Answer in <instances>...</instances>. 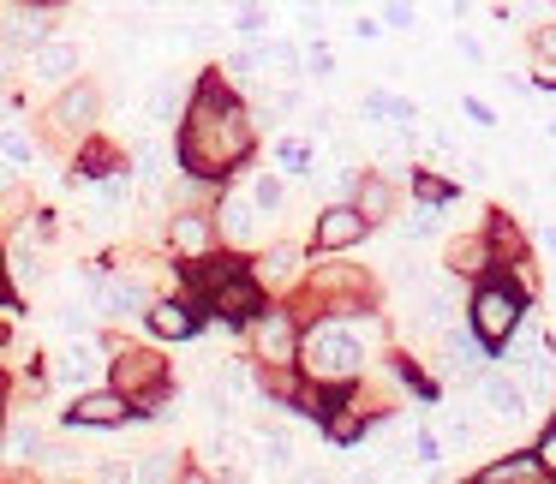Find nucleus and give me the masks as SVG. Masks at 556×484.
I'll use <instances>...</instances> for the list:
<instances>
[{
	"mask_svg": "<svg viewBox=\"0 0 556 484\" xmlns=\"http://www.w3.org/2000/svg\"><path fill=\"white\" fill-rule=\"evenodd\" d=\"M245 150H252V126H245V114L233 109L216 85H204V97L192 102V120H186V138H180L186 168H192L198 180H216V174L233 168Z\"/></svg>",
	"mask_w": 556,
	"mask_h": 484,
	"instance_id": "1",
	"label": "nucleus"
},
{
	"mask_svg": "<svg viewBox=\"0 0 556 484\" xmlns=\"http://www.w3.org/2000/svg\"><path fill=\"white\" fill-rule=\"evenodd\" d=\"M305 377H317V383H348V377H359V341L348 329H312L305 335Z\"/></svg>",
	"mask_w": 556,
	"mask_h": 484,
	"instance_id": "2",
	"label": "nucleus"
},
{
	"mask_svg": "<svg viewBox=\"0 0 556 484\" xmlns=\"http://www.w3.org/2000/svg\"><path fill=\"white\" fill-rule=\"evenodd\" d=\"M472 329H479L484 341H515V329H520V300L503 288V281H484V288L472 293Z\"/></svg>",
	"mask_w": 556,
	"mask_h": 484,
	"instance_id": "3",
	"label": "nucleus"
},
{
	"mask_svg": "<svg viewBox=\"0 0 556 484\" xmlns=\"http://www.w3.org/2000/svg\"><path fill=\"white\" fill-rule=\"evenodd\" d=\"M114 389L138 407H156L162 400V359L156 353H121L114 359Z\"/></svg>",
	"mask_w": 556,
	"mask_h": 484,
	"instance_id": "4",
	"label": "nucleus"
},
{
	"mask_svg": "<svg viewBox=\"0 0 556 484\" xmlns=\"http://www.w3.org/2000/svg\"><path fill=\"white\" fill-rule=\"evenodd\" d=\"M210 311L228 317V323H252V317L264 311V288H257L252 276H240V269H228V276L210 288Z\"/></svg>",
	"mask_w": 556,
	"mask_h": 484,
	"instance_id": "5",
	"label": "nucleus"
},
{
	"mask_svg": "<svg viewBox=\"0 0 556 484\" xmlns=\"http://www.w3.org/2000/svg\"><path fill=\"white\" fill-rule=\"evenodd\" d=\"M252 347L264 353L269 365H293V353H300V335H293V317L288 311H257V329H252Z\"/></svg>",
	"mask_w": 556,
	"mask_h": 484,
	"instance_id": "6",
	"label": "nucleus"
},
{
	"mask_svg": "<svg viewBox=\"0 0 556 484\" xmlns=\"http://www.w3.org/2000/svg\"><path fill=\"white\" fill-rule=\"evenodd\" d=\"M365 228H371V221L359 216V204H329L324 216H317V245H324V252H341V245L365 240Z\"/></svg>",
	"mask_w": 556,
	"mask_h": 484,
	"instance_id": "7",
	"label": "nucleus"
},
{
	"mask_svg": "<svg viewBox=\"0 0 556 484\" xmlns=\"http://www.w3.org/2000/svg\"><path fill=\"white\" fill-rule=\"evenodd\" d=\"M222 233H228L233 245L264 240V209H257V198H245V192L222 198Z\"/></svg>",
	"mask_w": 556,
	"mask_h": 484,
	"instance_id": "8",
	"label": "nucleus"
},
{
	"mask_svg": "<svg viewBox=\"0 0 556 484\" xmlns=\"http://www.w3.org/2000/svg\"><path fill=\"white\" fill-rule=\"evenodd\" d=\"M102 359H109V353H102V341H97V335H85V329H73V335H66L61 377H66V383H90V377L102 371Z\"/></svg>",
	"mask_w": 556,
	"mask_h": 484,
	"instance_id": "9",
	"label": "nucleus"
},
{
	"mask_svg": "<svg viewBox=\"0 0 556 484\" xmlns=\"http://www.w3.org/2000/svg\"><path fill=\"white\" fill-rule=\"evenodd\" d=\"M479 400L496 412V419H508V424L532 419V412H527V389H520L515 377H484V383H479Z\"/></svg>",
	"mask_w": 556,
	"mask_h": 484,
	"instance_id": "10",
	"label": "nucleus"
},
{
	"mask_svg": "<svg viewBox=\"0 0 556 484\" xmlns=\"http://www.w3.org/2000/svg\"><path fill=\"white\" fill-rule=\"evenodd\" d=\"M73 73H78V42H37V54H30V78H42V85H66Z\"/></svg>",
	"mask_w": 556,
	"mask_h": 484,
	"instance_id": "11",
	"label": "nucleus"
},
{
	"mask_svg": "<svg viewBox=\"0 0 556 484\" xmlns=\"http://www.w3.org/2000/svg\"><path fill=\"white\" fill-rule=\"evenodd\" d=\"M90 300H97L102 317H138V311H144V288H138V281H102L97 276Z\"/></svg>",
	"mask_w": 556,
	"mask_h": 484,
	"instance_id": "12",
	"label": "nucleus"
},
{
	"mask_svg": "<svg viewBox=\"0 0 556 484\" xmlns=\"http://www.w3.org/2000/svg\"><path fill=\"white\" fill-rule=\"evenodd\" d=\"M126 412H132V400H126L121 389H109V395H78L66 419L73 424H121Z\"/></svg>",
	"mask_w": 556,
	"mask_h": 484,
	"instance_id": "13",
	"label": "nucleus"
},
{
	"mask_svg": "<svg viewBox=\"0 0 556 484\" xmlns=\"http://www.w3.org/2000/svg\"><path fill=\"white\" fill-rule=\"evenodd\" d=\"M539 479H551V467L539 455H508V460H491L479 472V484H539Z\"/></svg>",
	"mask_w": 556,
	"mask_h": 484,
	"instance_id": "14",
	"label": "nucleus"
},
{
	"mask_svg": "<svg viewBox=\"0 0 556 484\" xmlns=\"http://www.w3.org/2000/svg\"><path fill=\"white\" fill-rule=\"evenodd\" d=\"M144 323L156 329V335H168V341H186V335H198V317H192V305H180V300H156L144 311Z\"/></svg>",
	"mask_w": 556,
	"mask_h": 484,
	"instance_id": "15",
	"label": "nucleus"
},
{
	"mask_svg": "<svg viewBox=\"0 0 556 484\" xmlns=\"http://www.w3.org/2000/svg\"><path fill=\"white\" fill-rule=\"evenodd\" d=\"M97 109H102L97 90H90V85H73L61 102H54V126H66V132H85V126L97 120Z\"/></svg>",
	"mask_w": 556,
	"mask_h": 484,
	"instance_id": "16",
	"label": "nucleus"
},
{
	"mask_svg": "<svg viewBox=\"0 0 556 484\" xmlns=\"http://www.w3.org/2000/svg\"><path fill=\"white\" fill-rule=\"evenodd\" d=\"M353 204H359L365 221H383L389 209H395V192H389V180H377V174H359V192H353Z\"/></svg>",
	"mask_w": 556,
	"mask_h": 484,
	"instance_id": "17",
	"label": "nucleus"
},
{
	"mask_svg": "<svg viewBox=\"0 0 556 484\" xmlns=\"http://www.w3.org/2000/svg\"><path fill=\"white\" fill-rule=\"evenodd\" d=\"M210 240H216V228H210L204 216H174V245H180V252H210Z\"/></svg>",
	"mask_w": 556,
	"mask_h": 484,
	"instance_id": "18",
	"label": "nucleus"
},
{
	"mask_svg": "<svg viewBox=\"0 0 556 484\" xmlns=\"http://www.w3.org/2000/svg\"><path fill=\"white\" fill-rule=\"evenodd\" d=\"M257 66H269V73H281V78H300V54H293L288 42H269V49L257 54Z\"/></svg>",
	"mask_w": 556,
	"mask_h": 484,
	"instance_id": "19",
	"label": "nucleus"
},
{
	"mask_svg": "<svg viewBox=\"0 0 556 484\" xmlns=\"http://www.w3.org/2000/svg\"><path fill=\"white\" fill-rule=\"evenodd\" d=\"M257 455H264V467H288V460H293V443H288V436H281V431H264V436H257Z\"/></svg>",
	"mask_w": 556,
	"mask_h": 484,
	"instance_id": "20",
	"label": "nucleus"
},
{
	"mask_svg": "<svg viewBox=\"0 0 556 484\" xmlns=\"http://www.w3.org/2000/svg\"><path fill=\"white\" fill-rule=\"evenodd\" d=\"M0 156H7V162H30V156H37V144H30L18 126H7V132H0Z\"/></svg>",
	"mask_w": 556,
	"mask_h": 484,
	"instance_id": "21",
	"label": "nucleus"
},
{
	"mask_svg": "<svg viewBox=\"0 0 556 484\" xmlns=\"http://www.w3.org/2000/svg\"><path fill=\"white\" fill-rule=\"evenodd\" d=\"M491 252H508V257L520 252V228H515L508 216H496V221H491Z\"/></svg>",
	"mask_w": 556,
	"mask_h": 484,
	"instance_id": "22",
	"label": "nucleus"
},
{
	"mask_svg": "<svg viewBox=\"0 0 556 484\" xmlns=\"http://www.w3.org/2000/svg\"><path fill=\"white\" fill-rule=\"evenodd\" d=\"M293 269H300V252H293V245H276V252L264 257V276H293Z\"/></svg>",
	"mask_w": 556,
	"mask_h": 484,
	"instance_id": "23",
	"label": "nucleus"
},
{
	"mask_svg": "<svg viewBox=\"0 0 556 484\" xmlns=\"http://www.w3.org/2000/svg\"><path fill=\"white\" fill-rule=\"evenodd\" d=\"M252 198H257V209H264V216H269V209H281V180H276V174H264V180L252 186Z\"/></svg>",
	"mask_w": 556,
	"mask_h": 484,
	"instance_id": "24",
	"label": "nucleus"
},
{
	"mask_svg": "<svg viewBox=\"0 0 556 484\" xmlns=\"http://www.w3.org/2000/svg\"><path fill=\"white\" fill-rule=\"evenodd\" d=\"M174 455H144V467H132V479H168Z\"/></svg>",
	"mask_w": 556,
	"mask_h": 484,
	"instance_id": "25",
	"label": "nucleus"
},
{
	"mask_svg": "<svg viewBox=\"0 0 556 484\" xmlns=\"http://www.w3.org/2000/svg\"><path fill=\"white\" fill-rule=\"evenodd\" d=\"M7 443H13V455H37V448H42V436L30 431V424H18V431L7 436Z\"/></svg>",
	"mask_w": 556,
	"mask_h": 484,
	"instance_id": "26",
	"label": "nucleus"
},
{
	"mask_svg": "<svg viewBox=\"0 0 556 484\" xmlns=\"http://www.w3.org/2000/svg\"><path fill=\"white\" fill-rule=\"evenodd\" d=\"M532 49H539V61H556V25H544L539 37H532Z\"/></svg>",
	"mask_w": 556,
	"mask_h": 484,
	"instance_id": "27",
	"label": "nucleus"
},
{
	"mask_svg": "<svg viewBox=\"0 0 556 484\" xmlns=\"http://www.w3.org/2000/svg\"><path fill=\"white\" fill-rule=\"evenodd\" d=\"M389 25H401V30L413 25V7H407V0H389Z\"/></svg>",
	"mask_w": 556,
	"mask_h": 484,
	"instance_id": "28",
	"label": "nucleus"
},
{
	"mask_svg": "<svg viewBox=\"0 0 556 484\" xmlns=\"http://www.w3.org/2000/svg\"><path fill=\"white\" fill-rule=\"evenodd\" d=\"M353 37L371 42V37H383V25H377V18H353Z\"/></svg>",
	"mask_w": 556,
	"mask_h": 484,
	"instance_id": "29",
	"label": "nucleus"
},
{
	"mask_svg": "<svg viewBox=\"0 0 556 484\" xmlns=\"http://www.w3.org/2000/svg\"><path fill=\"white\" fill-rule=\"evenodd\" d=\"M305 66H312V73H329L336 61H329V49H312V54H305Z\"/></svg>",
	"mask_w": 556,
	"mask_h": 484,
	"instance_id": "30",
	"label": "nucleus"
},
{
	"mask_svg": "<svg viewBox=\"0 0 556 484\" xmlns=\"http://www.w3.org/2000/svg\"><path fill=\"white\" fill-rule=\"evenodd\" d=\"M544 245H551V252H556V221H551V228H544Z\"/></svg>",
	"mask_w": 556,
	"mask_h": 484,
	"instance_id": "31",
	"label": "nucleus"
},
{
	"mask_svg": "<svg viewBox=\"0 0 556 484\" xmlns=\"http://www.w3.org/2000/svg\"><path fill=\"white\" fill-rule=\"evenodd\" d=\"M0 293H7V257H0Z\"/></svg>",
	"mask_w": 556,
	"mask_h": 484,
	"instance_id": "32",
	"label": "nucleus"
}]
</instances>
